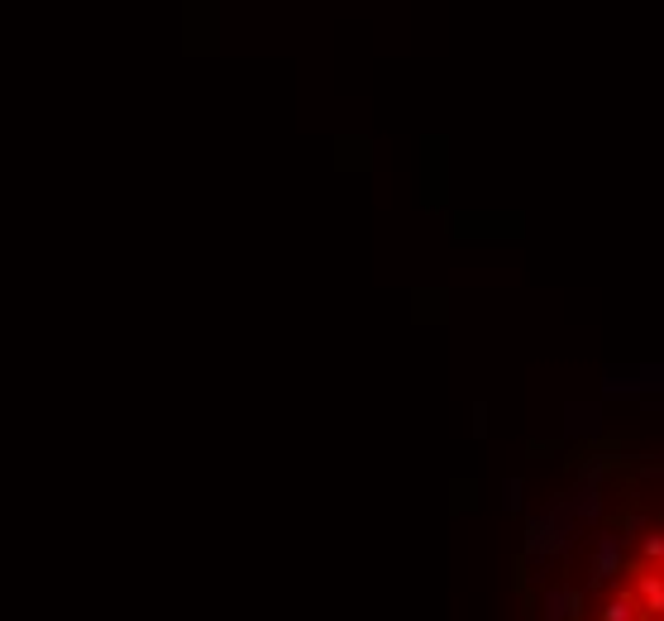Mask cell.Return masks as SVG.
<instances>
[{
	"instance_id": "7a4b0ae2",
	"label": "cell",
	"mask_w": 664,
	"mask_h": 621,
	"mask_svg": "<svg viewBox=\"0 0 664 621\" xmlns=\"http://www.w3.org/2000/svg\"><path fill=\"white\" fill-rule=\"evenodd\" d=\"M622 559H626V536L622 531H617V536H598V545H593V579L612 583L617 574H622Z\"/></svg>"
},
{
	"instance_id": "3957f363",
	"label": "cell",
	"mask_w": 664,
	"mask_h": 621,
	"mask_svg": "<svg viewBox=\"0 0 664 621\" xmlns=\"http://www.w3.org/2000/svg\"><path fill=\"white\" fill-rule=\"evenodd\" d=\"M602 621H645L636 593H631V588H617L612 598L602 602Z\"/></svg>"
},
{
	"instance_id": "6da1fadb",
	"label": "cell",
	"mask_w": 664,
	"mask_h": 621,
	"mask_svg": "<svg viewBox=\"0 0 664 621\" xmlns=\"http://www.w3.org/2000/svg\"><path fill=\"white\" fill-rule=\"evenodd\" d=\"M631 579H636V602H641L645 621L650 617H664V574L660 564H645V559H631Z\"/></svg>"
}]
</instances>
